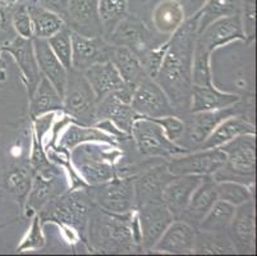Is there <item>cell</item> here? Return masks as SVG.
<instances>
[{
  "mask_svg": "<svg viewBox=\"0 0 257 256\" xmlns=\"http://www.w3.org/2000/svg\"><path fill=\"white\" fill-rule=\"evenodd\" d=\"M200 13L182 23L172 34L167 53L155 76L156 83L167 94L177 114H187L192 93V60L196 37L198 35Z\"/></svg>",
  "mask_w": 257,
  "mask_h": 256,
  "instance_id": "1",
  "label": "cell"
},
{
  "mask_svg": "<svg viewBox=\"0 0 257 256\" xmlns=\"http://www.w3.org/2000/svg\"><path fill=\"white\" fill-rule=\"evenodd\" d=\"M135 211V210H133ZM132 213L113 214L93 206L87 225V247L93 252L132 253L142 251L131 231Z\"/></svg>",
  "mask_w": 257,
  "mask_h": 256,
  "instance_id": "2",
  "label": "cell"
},
{
  "mask_svg": "<svg viewBox=\"0 0 257 256\" xmlns=\"http://www.w3.org/2000/svg\"><path fill=\"white\" fill-rule=\"evenodd\" d=\"M93 206L86 189L68 190L49 201L37 214L43 224L55 223L69 241H82L87 246V225Z\"/></svg>",
  "mask_w": 257,
  "mask_h": 256,
  "instance_id": "3",
  "label": "cell"
},
{
  "mask_svg": "<svg viewBox=\"0 0 257 256\" xmlns=\"http://www.w3.org/2000/svg\"><path fill=\"white\" fill-rule=\"evenodd\" d=\"M72 165L87 186H95L113 180L116 176V163L123 152L119 146L104 142H85L69 151Z\"/></svg>",
  "mask_w": 257,
  "mask_h": 256,
  "instance_id": "4",
  "label": "cell"
},
{
  "mask_svg": "<svg viewBox=\"0 0 257 256\" xmlns=\"http://www.w3.org/2000/svg\"><path fill=\"white\" fill-rule=\"evenodd\" d=\"M219 149L225 152V164L212 176L215 182L235 181L253 185L256 178V135H242Z\"/></svg>",
  "mask_w": 257,
  "mask_h": 256,
  "instance_id": "5",
  "label": "cell"
},
{
  "mask_svg": "<svg viewBox=\"0 0 257 256\" xmlns=\"http://www.w3.org/2000/svg\"><path fill=\"white\" fill-rule=\"evenodd\" d=\"M96 96L83 72L69 68L63 95V112L76 123L93 126L96 123Z\"/></svg>",
  "mask_w": 257,
  "mask_h": 256,
  "instance_id": "6",
  "label": "cell"
},
{
  "mask_svg": "<svg viewBox=\"0 0 257 256\" xmlns=\"http://www.w3.org/2000/svg\"><path fill=\"white\" fill-rule=\"evenodd\" d=\"M135 177L136 176H115L107 182L87 186L86 191L97 208L113 214H128L136 210Z\"/></svg>",
  "mask_w": 257,
  "mask_h": 256,
  "instance_id": "7",
  "label": "cell"
},
{
  "mask_svg": "<svg viewBox=\"0 0 257 256\" xmlns=\"http://www.w3.org/2000/svg\"><path fill=\"white\" fill-rule=\"evenodd\" d=\"M69 190V182H67L63 175L62 166L51 163L34 173L31 189L26 197L23 211L29 217H32L55 197L60 196Z\"/></svg>",
  "mask_w": 257,
  "mask_h": 256,
  "instance_id": "8",
  "label": "cell"
},
{
  "mask_svg": "<svg viewBox=\"0 0 257 256\" xmlns=\"http://www.w3.org/2000/svg\"><path fill=\"white\" fill-rule=\"evenodd\" d=\"M132 141L140 154L151 158L170 159L175 155L186 154L189 150L175 144L165 136L159 124L147 118H139L131 131Z\"/></svg>",
  "mask_w": 257,
  "mask_h": 256,
  "instance_id": "9",
  "label": "cell"
},
{
  "mask_svg": "<svg viewBox=\"0 0 257 256\" xmlns=\"http://www.w3.org/2000/svg\"><path fill=\"white\" fill-rule=\"evenodd\" d=\"M240 108L237 104L232 107L223 108L218 110H207V112H196L187 113L186 119H183L186 124L183 136L181 140H183V144H179L184 149L192 151L197 150L204 141L210 136V133L224 121L232 116L239 114ZM179 140V141H181Z\"/></svg>",
  "mask_w": 257,
  "mask_h": 256,
  "instance_id": "10",
  "label": "cell"
},
{
  "mask_svg": "<svg viewBox=\"0 0 257 256\" xmlns=\"http://www.w3.org/2000/svg\"><path fill=\"white\" fill-rule=\"evenodd\" d=\"M226 155L219 147L198 149L175 155L168 160V172L173 176H214L225 164Z\"/></svg>",
  "mask_w": 257,
  "mask_h": 256,
  "instance_id": "11",
  "label": "cell"
},
{
  "mask_svg": "<svg viewBox=\"0 0 257 256\" xmlns=\"http://www.w3.org/2000/svg\"><path fill=\"white\" fill-rule=\"evenodd\" d=\"M131 107L141 118H159L177 114L167 94L151 77L142 79L135 88Z\"/></svg>",
  "mask_w": 257,
  "mask_h": 256,
  "instance_id": "12",
  "label": "cell"
},
{
  "mask_svg": "<svg viewBox=\"0 0 257 256\" xmlns=\"http://www.w3.org/2000/svg\"><path fill=\"white\" fill-rule=\"evenodd\" d=\"M114 46H124L132 50L141 60L151 48V34L147 26L137 16L125 14L109 34V41Z\"/></svg>",
  "mask_w": 257,
  "mask_h": 256,
  "instance_id": "13",
  "label": "cell"
},
{
  "mask_svg": "<svg viewBox=\"0 0 257 256\" xmlns=\"http://www.w3.org/2000/svg\"><path fill=\"white\" fill-rule=\"evenodd\" d=\"M72 68L77 70L87 69L97 63L110 62L114 45L101 36L88 37L72 31Z\"/></svg>",
  "mask_w": 257,
  "mask_h": 256,
  "instance_id": "14",
  "label": "cell"
},
{
  "mask_svg": "<svg viewBox=\"0 0 257 256\" xmlns=\"http://www.w3.org/2000/svg\"><path fill=\"white\" fill-rule=\"evenodd\" d=\"M136 211L141 227L142 250L151 251L174 218L163 201L144 204Z\"/></svg>",
  "mask_w": 257,
  "mask_h": 256,
  "instance_id": "15",
  "label": "cell"
},
{
  "mask_svg": "<svg viewBox=\"0 0 257 256\" xmlns=\"http://www.w3.org/2000/svg\"><path fill=\"white\" fill-rule=\"evenodd\" d=\"M256 215L253 200L235 206V213L229 224L228 234L235 252L254 253L256 251Z\"/></svg>",
  "mask_w": 257,
  "mask_h": 256,
  "instance_id": "16",
  "label": "cell"
},
{
  "mask_svg": "<svg viewBox=\"0 0 257 256\" xmlns=\"http://www.w3.org/2000/svg\"><path fill=\"white\" fill-rule=\"evenodd\" d=\"M2 51H7L15 58L23 76V81L27 86V94L30 99L41 78V72L35 56L32 39H25L17 35L11 42L2 46Z\"/></svg>",
  "mask_w": 257,
  "mask_h": 256,
  "instance_id": "17",
  "label": "cell"
},
{
  "mask_svg": "<svg viewBox=\"0 0 257 256\" xmlns=\"http://www.w3.org/2000/svg\"><path fill=\"white\" fill-rule=\"evenodd\" d=\"M197 40L211 53L219 46H224L235 40L246 41L239 13L212 21L197 35Z\"/></svg>",
  "mask_w": 257,
  "mask_h": 256,
  "instance_id": "18",
  "label": "cell"
},
{
  "mask_svg": "<svg viewBox=\"0 0 257 256\" xmlns=\"http://www.w3.org/2000/svg\"><path fill=\"white\" fill-rule=\"evenodd\" d=\"M65 25L83 36H102L104 30L97 11V0H71Z\"/></svg>",
  "mask_w": 257,
  "mask_h": 256,
  "instance_id": "19",
  "label": "cell"
},
{
  "mask_svg": "<svg viewBox=\"0 0 257 256\" xmlns=\"http://www.w3.org/2000/svg\"><path fill=\"white\" fill-rule=\"evenodd\" d=\"M175 176L170 175L167 164L146 169L144 173L135 177V203L136 209L147 203L163 201V191L167 183Z\"/></svg>",
  "mask_w": 257,
  "mask_h": 256,
  "instance_id": "20",
  "label": "cell"
},
{
  "mask_svg": "<svg viewBox=\"0 0 257 256\" xmlns=\"http://www.w3.org/2000/svg\"><path fill=\"white\" fill-rule=\"evenodd\" d=\"M197 228L183 219H174L151 251L165 253H193Z\"/></svg>",
  "mask_w": 257,
  "mask_h": 256,
  "instance_id": "21",
  "label": "cell"
},
{
  "mask_svg": "<svg viewBox=\"0 0 257 256\" xmlns=\"http://www.w3.org/2000/svg\"><path fill=\"white\" fill-rule=\"evenodd\" d=\"M205 176H175L167 183L163 191V203L172 213L174 219H179L186 209L193 191L197 189Z\"/></svg>",
  "mask_w": 257,
  "mask_h": 256,
  "instance_id": "22",
  "label": "cell"
},
{
  "mask_svg": "<svg viewBox=\"0 0 257 256\" xmlns=\"http://www.w3.org/2000/svg\"><path fill=\"white\" fill-rule=\"evenodd\" d=\"M219 200L218 191H216V182L214 181L212 176H205L197 186V189L193 191L192 196L189 199L186 209L182 213L179 219H183L188 222L189 224L197 225L205 218V215L209 213L216 201Z\"/></svg>",
  "mask_w": 257,
  "mask_h": 256,
  "instance_id": "23",
  "label": "cell"
},
{
  "mask_svg": "<svg viewBox=\"0 0 257 256\" xmlns=\"http://www.w3.org/2000/svg\"><path fill=\"white\" fill-rule=\"evenodd\" d=\"M32 42H34L35 56H36L40 72H41L44 77H46L51 82L55 90L63 98L65 84H67L68 69H65L64 65L60 63V60L53 53L48 40L34 37Z\"/></svg>",
  "mask_w": 257,
  "mask_h": 256,
  "instance_id": "24",
  "label": "cell"
},
{
  "mask_svg": "<svg viewBox=\"0 0 257 256\" xmlns=\"http://www.w3.org/2000/svg\"><path fill=\"white\" fill-rule=\"evenodd\" d=\"M141 117L132 109L131 104L120 102L118 98L109 94L97 102L96 108V122L107 119L119 130L131 135L133 123Z\"/></svg>",
  "mask_w": 257,
  "mask_h": 256,
  "instance_id": "25",
  "label": "cell"
},
{
  "mask_svg": "<svg viewBox=\"0 0 257 256\" xmlns=\"http://www.w3.org/2000/svg\"><path fill=\"white\" fill-rule=\"evenodd\" d=\"M83 74L92 88L97 102L125 84V82L119 74L118 69L111 62L97 63V64L91 65L87 69L83 70Z\"/></svg>",
  "mask_w": 257,
  "mask_h": 256,
  "instance_id": "26",
  "label": "cell"
},
{
  "mask_svg": "<svg viewBox=\"0 0 257 256\" xmlns=\"http://www.w3.org/2000/svg\"><path fill=\"white\" fill-rule=\"evenodd\" d=\"M240 102V96L237 94L224 93L215 86H192L189 113L218 110L232 107Z\"/></svg>",
  "mask_w": 257,
  "mask_h": 256,
  "instance_id": "27",
  "label": "cell"
},
{
  "mask_svg": "<svg viewBox=\"0 0 257 256\" xmlns=\"http://www.w3.org/2000/svg\"><path fill=\"white\" fill-rule=\"evenodd\" d=\"M242 135H256L254 124L239 114L232 116L224 119L198 149H216Z\"/></svg>",
  "mask_w": 257,
  "mask_h": 256,
  "instance_id": "28",
  "label": "cell"
},
{
  "mask_svg": "<svg viewBox=\"0 0 257 256\" xmlns=\"http://www.w3.org/2000/svg\"><path fill=\"white\" fill-rule=\"evenodd\" d=\"M85 142H104L114 146H119L115 137L95 126H82L78 123H71L65 127V131L58 138L57 145L71 151L73 147Z\"/></svg>",
  "mask_w": 257,
  "mask_h": 256,
  "instance_id": "29",
  "label": "cell"
},
{
  "mask_svg": "<svg viewBox=\"0 0 257 256\" xmlns=\"http://www.w3.org/2000/svg\"><path fill=\"white\" fill-rule=\"evenodd\" d=\"M30 100V117L34 121L46 113L63 112V98L46 77L41 74L36 90Z\"/></svg>",
  "mask_w": 257,
  "mask_h": 256,
  "instance_id": "30",
  "label": "cell"
},
{
  "mask_svg": "<svg viewBox=\"0 0 257 256\" xmlns=\"http://www.w3.org/2000/svg\"><path fill=\"white\" fill-rule=\"evenodd\" d=\"M110 62L115 65L123 81L131 86L136 88L142 79L149 77L139 56L124 46H114Z\"/></svg>",
  "mask_w": 257,
  "mask_h": 256,
  "instance_id": "31",
  "label": "cell"
},
{
  "mask_svg": "<svg viewBox=\"0 0 257 256\" xmlns=\"http://www.w3.org/2000/svg\"><path fill=\"white\" fill-rule=\"evenodd\" d=\"M153 22L160 34H174L184 22L183 7L178 0L161 2L154 11Z\"/></svg>",
  "mask_w": 257,
  "mask_h": 256,
  "instance_id": "32",
  "label": "cell"
},
{
  "mask_svg": "<svg viewBox=\"0 0 257 256\" xmlns=\"http://www.w3.org/2000/svg\"><path fill=\"white\" fill-rule=\"evenodd\" d=\"M27 9H29L30 18L32 22L34 37L49 39L54 34H57L65 25V21L60 16L44 8L39 3L29 4Z\"/></svg>",
  "mask_w": 257,
  "mask_h": 256,
  "instance_id": "33",
  "label": "cell"
},
{
  "mask_svg": "<svg viewBox=\"0 0 257 256\" xmlns=\"http://www.w3.org/2000/svg\"><path fill=\"white\" fill-rule=\"evenodd\" d=\"M193 253H235L228 232H205L197 229Z\"/></svg>",
  "mask_w": 257,
  "mask_h": 256,
  "instance_id": "34",
  "label": "cell"
},
{
  "mask_svg": "<svg viewBox=\"0 0 257 256\" xmlns=\"http://www.w3.org/2000/svg\"><path fill=\"white\" fill-rule=\"evenodd\" d=\"M235 213V206L226 201L218 200L209 213L197 225V229L205 232H228L229 224Z\"/></svg>",
  "mask_w": 257,
  "mask_h": 256,
  "instance_id": "35",
  "label": "cell"
},
{
  "mask_svg": "<svg viewBox=\"0 0 257 256\" xmlns=\"http://www.w3.org/2000/svg\"><path fill=\"white\" fill-rule=\"evenodd\" d=\"M32 178H34V170H32L30 163L22 164V165L11 169L6 177L7 190L17 197L22 209L25 205L26 197H27L30 189H31Z\"/></svg>",
  "mask_w": 257,
  "mask_h": 256,
  "instance_id": "36",
  "label": "cell"
},
{
  "mask_svg": "<svg viewBox=\"0 0 257 256\" xmlns=\"http://www.w3.org/2000/svg\"><path fill=\"white\" fill-rule=\"evenodd\" d=\"M240 9L239 0H206V3L198 11L200 23H198V34L212 21L225 16L238 14Z\"/></svg>",
  "mask_w": 257,
  "mask_h": 256,
  "instance_id": "37",
  "label": "cell"
},
{
  "mask_svg": "<svg viewBox=\"0 0 257 256\" xmlns=\"http://www.w3.org/2000/svg\"><path fill=\"white\" fill-rule=\"evenodd\" d=\"M210 56L211 51L204 44H201L196 37L192 60V82L196 86H214Z\"/></svg>",
  "mask_w": 257,
  "mask_h": 256,
  "instance_id": "38",
  "label": "cell"
},
{
  "mask_svg": "<svg viewBox=\"0 0 257 256\" xmlns=\"http://www.w3.org/2000/svg\"><path fill=\"white\" fill-rule=\"evenodd\" d=\"M128 0H97V11L104 32L110 34L127 14Z\"/></svg>",
  "mask_w": 257,
  "mask_h": 256,
  "instance_id": "39",
  "label": "cell"
},
{
  "mask_svg": "<svg viewBox=\"0 0 257 256\" xmlns=\"http://www.w3.org/2000/svg\"><path fill=\"white\" fill-rule=\"evenodd\" d=\"M219 200L226 201L232 205L238 206L249 200H253V194L247 185L235 181H220L216 182Z\"/></svg>",
  "mask_w": 257,
  "mask_h": 256,
  "instance_id": "40",
  "label": "cell"
},
{
  "mask_svg": "<svg viewBox=\"0 0 257 256\" xmlns=\"http://www.w3.org/2000/svg\"><path fill=\"white\" fill-rule=\"evenodd\" d=\"M48 40L51 50L60 60L65 69L72 68V39L71 28L67 25L63 26L57 34H54Z\"/></svg>",
  "mask_w": 257,
  "mask_h": 256,
  "instance_id": "41",
  "label": "cell"
},
{
  "mask_svg": "<svg viewBox=\"0 0 257 256\" xmlns=\"http://www.w3.org/2000/svg\"><path fill=\"white\" fill-rule=\"evenodd\" d=\"M32 222L30 225L29 232L23 237L21 245H18L17 251L18 252H25V251H32L39 250L45 246V237L43 233V222L40 215L34 214L32 215Z\"/></svg>",
  "mask_w": 257,
  "mask_h": 256,
  "instance_id": "42",
  "label": "cell"
},
{
  "mask_svg": "<svg viewBox=\"0 0 257 256\" xmlns=\"http://www.w3.org/2000/svg\"><path fill=\"white\" fill-rule=\"evenodd\" d=\"M239 16L242 20L246 42H252L256 37V2L254 0H242Z\"/></svg>",
  "mask_w": 257,
  "mask_h": 256,
  "instance_id": "43",
  "label": "cell"
},
{
  "mask_svg": "<svg viewBox=\"0 0 257 256\" xmlns=\"http://www.w3.org/2000/svg\"><path fill=\"white\" fill-rule=\"evenodd\" d=\"M147 119H151V121L155 122L156 124H159V126L163 128V131H164L165 136H167L170 141L175 142V144H178L179 140H181L182 136H183L184 130H186L184 121L179 118V117H177V114Z\"/></svg>",
  "mask_w": 257,
  "mask_h": 256,
  "instance_id": "44",
  "label": "cell"
},
{
  "mask_svg": "<svg viewBox=\"0 0 257 256\" xmlns=\"http://www.w3.org/2000/svg\"><path fill=\"white\" fill-rule=\"evenodd\" d=\"M168 45H169V40L165 41L164 44H161L160 46H156V48L154 46V48H151L141 58V63L144 65L145 70H146L147 76L151 77V78H155V76L158 74L161 63H163V59H164L165 53H167Z\"/></svg>",
  "mask_w": 257,
  "mask_h": 256,
  "instance_id": "45",
  "label": "cell"
},
{
  "mask_svg": "<svg viewBox=\"0 0 257 256\" xmlns=\"http://www.w3.org/2000/svg\"><path fill=\"white\" fill-rule=\"evenodd\" d=\"M12 25L18 36L25 37V39H34L32 22L26 4L16 7L13 16H12Z\"/></svg>",
  "mask_w": 257,
  "mask_h": 256,
  "instance_id": "46",
  "label": "cell"
},
{
  "mask_svg": "<svg viewBox=\"0 0 257 256\" xmlns=\"http://www.w3.org/2000/svg\"><path fill=\"white\" fill-rule=\"evenodd\" d=\"M15 3H0V45L3 46L17 36L13 25H12V16L16 8Z\"/></svg>",
  "mask_w": 257,
  "mask_h": 256,
  "instance_id": "47",
  "label": "cell"
},
{
  "mask_svg": "<svg viewBox=\"0 0 257 256\" xmlns=\"http://www.w3.org/2000/svg\"><path fill=\"white\" fill-rule=\"evenodd\" d=\"M69 3H71V0H39L40 6L57 13L64 21L67 20V16H68Z\"/></svg>",
  "mask_w": 257,
  "mask_h": 256,
  "instance_id": "48",
  "label": "cell"
},
{
  "mask_svg": "<svg viewBox=\"0 0 257 256\" xmlns=\"http://www.w3.org/2000/svg\"><path fill=\"white\" fill-rule=\"evenodd\" d=\"M7 78V73H6V63L3 60L0 59V81H4Z\"/></svg>",
  "mask_w": 257,
  "mask_h": 256,
  "instance_id": "49",
  "label": "cell"
},
{
  "mask_svg": "<svg viewBox=\"0 0 257 256\" xmlns=\"http://www.w3.org/2000/svg\"><path fill=\"white\" fill-rule=\"evenodd\" d=\"M3 53V51H2V45H0V54Z\"/></svg>",
  "mask_w": 257,
  "mask_h": 256,
  "instance_id": "50",
  "label": "cell"
}]
</instances>
